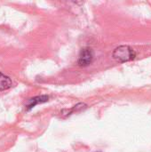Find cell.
<instances>
[{"instance_id": "1", "label": "cell", "mask_w": 151, "mask_h": 152, "mask_svg": "<svg viewBox=\"0 0 151 152\" xmlns=\"http://www.w3.org/2000/svg\"><path fill=\"white\" fill-rule=\"evenodd\" d=\"M112 56L119 62H126L133 60L136 56V53L129 45H120L114 50Z\"/></svg>"}, {"instance_id": "2", "label": "cell", "mask_w": 151, "mask_h": 152, "mask_svg": "<svg viewBox=\"0 0 151 152\" xmlns=\"http://www.w3.org/2000/svg\"><path fill=\"white\" fill-rule=\"evenodd\" d=\"M93 60V52L91 48L87 47L81 50L78 56L77 63L81 67H85L88 66L90 63H92Z\"/></svg>"}, {"instance_id": "3", "label": "cell", "mask_w": 151, "mask_h": 152, "mask_svg": "<svg viewBox=\"0 0 151 152\" xmlns=\"http://www.w3.org/2000/svg\"><path fill=\"white\" fill-rule=\"evenodd\" d=\"M12 85L11 78L4 74L0 72V91H4L9 89Z\"/></svg>"}, {"instance_id": "4", "label": "cell", "mask_w": 151, "mask_h": 152, "mask_svg": "<svg viewBox=\"0 0 151 152\" xmlns=\"http://www.w3.org/2000/svg\"><path fill=\"white\" fill-rule=\"evenodd\" d=\"M47 101H48V96H46V95L37 96V97H35V98H32V99L28 100V102H27V107L29 110V109L35 107L36 104L43 103V102H45Z\"/></svg>"}]
</instances>
